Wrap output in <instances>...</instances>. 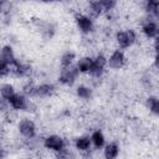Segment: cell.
<instances>
[{
  "label": "cell",
  "instance_id": "29",
  "mask_svg": "<svg viewBox=\"0 0 159 159\" xmlns=\"http://www.w3.org/2000/svg\"><path fill=\"white\" fill-rule=\"evenodd\" d=\"M4 157H6V152H5V149L2 148V145L0 144V158H4Z\"/></svg>",
  "mask_w": 159,
  "mask_h": 159
},
{
  "label": "cell",
  "instance_id": "1",
  "mask_svg": "<svg viewBox=\"0 0 159 159\" xmlns=\"http://www.w3.org/2000/svg\"><path fill=\"white\" fill-rule=\"evenodd\" d=\"M114 40H116V43H117L118 48L127 50V48L132 47L134 43H137V41H138V34L133 29L118 30L116 32V35H114Z\"/></svg>",
  "mask_w": 159,
  "mask_h": 159
},
{
  "label": "cell",
  "instance_id": "30",
  "mask_svg": "<svg viewBox=\"0 0 159 159\" xmlns=\"http://www.w3.org/2000/svg\"><path fill=\"white\" fill-rule=\"evenodd\" d=\"M36 1H40V2H45V4H50V2H55V1H58V0H36Z\"/></svg>",
  "mask_w": 159,
  "mask_h": 159
},
{
  "label": "cell",
  "instance_id": "10",
  "mask_svg": "<svg viewBox=\"0 0 159 159\" xmlns=\"http://www.w3.org/2000/svg\"><path fill=\"white\" fill-rule=\"evenodd\" d=\"M140 31H142V34H143L148 40H153V39L158 37L159 26H158L157 20L148 17L145 21H143L142 27H140Z\"/></svg>",
  "mask_w": 159,
  "mask_h": 159
},
{
  "label": "cell",
  "instance_id": "24",
  "mask_svg": "<svg viewBox=\"0 0 159 159\" xmlns=\"http://www.w3.org/2000/svg\"><path fill=\"white\" fill-rule=\"evenodd\" d=\"M22 93L29 97V98H36V89H37V84L34 82V81H27L26 83L22 84V88H21Z\"/></svg>",
  "mask_w": 159,
  "mask_h": 159
},
{
  "label": "cell",
  "instance_id": "7",
  "mask_svg": "<svg viewBox=\"0 0 159 159\" xmlns=\"http://www.w3.org/2000/svg\"><path fill=\"white\" fill-rule=\"evenodd\" d=\"M76 21V26L78 29V31L83 35H89L93 32L94 30V21L93 19L87 15V14H78L75 17Z\"/></svg>",
  "mask_w": 159,
  "mask_h": 159
},
{
  "label": "cell",
  "instance_id": "15",
  "mask_svg": "<svg viewBox=\"0 0 159 159\" xmlns=\"http://www.w3.org/2000/svg\"><path fill=\"white\" fill-rule=\"evenodd\" d=\"M102 149H103V157L106 159H116L119 155V152H120V147L117 142L106 143Z\"/></svg>",
  "mask_w": 159,
  "mask_h": 159
},
{
  "label": "cell",
  "instance_id": "28",
  "mask_svg": "<svg viewBox=\"0 0 159 159\" xmlns=\"http://www.w3.org/2000/svg\"><path fill=\"white\" fill-rule=\"evenodd\" d=\"M9 111H11L10 104H9V101H6V99H4L2 97H0V113L6 114Z\"/></svg>",
  "mask_w": 159,
  "mask_h": 159
},
{
  "label": "cell",
  "instance_id": "20",
  "mask_svg": "<svg viewBox=\"0 0 159 159\" xmlns=\"http://www.w3.org/2000/svg\"><path fill=\"white\" fill-rule=\"evenodd\" d=\"M75 93H76L77 98L82 99V101H89L93 96V89H92V87H89L87 84H78L75 89Z\"/></svg>",
  "mask_w": 159,
  "mask_h": 159
},
{
  "label": "cell",
  "instance_id": "19",
  "mask_svg": "<svg viewBox=\"0 0 159 159\" xmlns=\"http://www.w3.org/2000/svg\"><path fill=\"white\" fill-rule=\"evenodd\" d=\"M87 11L92 19H97L99 17L104 11H103V7H102V4H101V0H89L88 1V6H87Z\"/></svg>",
  "mask_w": 159,
  "mask_h": 159
},
{
  "label": "cell",
  "instance_id": "25",
  "mask_svg": "<svg viewBox=\"0 0 159 159\" xmlns=\"http://www.w3.org/2000/svg\"><path fill=\"white\" fill-rule=\"evenodd\" d=\"M12 10V2L10 0H0V14L1 15H10Z\"/></svg>",
  "mask_w": 159,
  "mask_h": 159
},
{
  "label": "cell",
  "instance_id": "16",
  "mask_svg": "<svg viewBox=\"0 0 159 159\" xmlns=\"http://www.w3.org/2000/svg\"><path fill=\"white\" fill-rule=\"evenodd\" d=\"M91 142H92V147H94V149H102L106 144V135L101 129H94L92 130L91 135Z\"/></svg>",
  "mask_w": 159,
  "mask_h": 159
},
{
  "label": "cell",
  "instance_id": "5",
  "mask_svg": "<svg viewBox=\"0 0 159 159\" xmlns=\"http://www.w3.org/2000/svg\"><path fill=\"white\" fill-rule=\"evenodd\" d=\"M127 63V56L124 53V50L116 48L112 51V53L107 57V67L114 71L122 70Z\"/></svg>",
  "mask_w": 159,
  "mask_h": 159
},
{
  "label": "cell",
  "instance_id": "18",
  "mask_svg": "<svg viewBox=\"0 0 159 159\" xmlns=\"http://www.w3.org/2000/svg\"><path fill=\"white\" fill-rule=\"evenodd\" d=\"M144 103H145V107L149 111V113H152L154 117L159 116V99H158V96H155V94L147 96Z\"/></svg>",
  "mask_w": 159,
  "mask_h": 159
},
{
  "label": "cell",
  "instance_id": "9",
  "mask_svg": "<svg viewBox=\"0 0 159 159\" xmlns=\"http://www.w3.org/2000/svg\"><path fill=\"white\" fill-rule=\"evenodd\" d=\"M10 67H11V75L16 78H29L32 72V67L29 63L20 61L19 58H16L10 65Z\"/></svg>",
  "mask_w": 159,
  "mask_h": 159
},
{
  "label": "cell",
  "instance_id": "21",
  "mask_svg": "<svg viewBox=\"0 0 159 159\" xmlns=\"http://www.w3.org/2000/svg\"><path fill=\"white\" fill-rule=\"evenodd\" d=\"M0 58L4 60L5 62H7L9 65H11V63L17 58V57L15 56V51H14L12 46H10V45H4V46H1V48H0Z\"/></svg>",
  "mask_w": 159,
  "mask_h": 159
},
{
  "label": "cell",
  "instance_id": "8",
  "mask_svg": "<svg viewBox=\"0 0 159 159\" xmlns=\"http://www.w3.org/2000/svg\"><path fill=\"white\" fill-rule=\"evenodd\" d=\"M31 102V98L26 97L22 92H16L10 99H9V104L10 108L15 112H26L27 107Z\"/></svg>",
  "mask_w": 159,
  "mask_h": 159
},
{
  "label": "cell",
  "instance_id": "22",
  "mask_svg": "<svg viewBox=\"0 0 159 159\" xmlns=\"http://www.w3.org/2000/svg\"><path fill=\"white\" fill-rule=\"evenodd\" d=\"M16 93V88L12 83L10 82H5L0 84V97H2L4 99L9 101L14 94Z\"/></svg>",
  "mask_w": 159,
  "mask_h": 159
},
{
  "label": "cell",
  "instance_id": "4",
  "mask_svg": "<svg viewBox=\"0 0 159 159\" xmlns=\"http://www.w3.org/2000/svg\"><path fill=\"white\" fill-rule=\"evenodd\" d=\"M107 68V57L103 53H97L93 57L92 61V66L89 68L88 75L93 78V80H101L102 76L104 75Z\"/></svg>",
  "mask_w": 159,
  "mask_h": 159
},
{
  "label": "cell",
  "instance_id": "6",
  "mask_svg": "<svg viewBox=\"0 0 159 159\" xmlns=\"http://www.w3.org/2000/svg\"><path fill=\"white\" fill-rule=\"evenodd\" d=\"M42 145L45 149L57 153L63 148H66L67 143H66V139L58 134H48L42 139Z\"/></svg>",
  "mask_w": 159,
  "mask_h": 159
},
{
  "label": "cell",
  "instance_id": "2",
  "mask_svg": "<svg viewBox=\"0 0 159 159\" xmlns=\"http://www.w3.org/2000/svg\"><path fill=\"white\" fill-rule=\"evenodd\" d=\"M17 130L26 140H34L37 137V125L30 118H21L17 122Z\"/></svg>",
  "mask_w": 159,
  "mask_h": 159
},
{
  "label": "cell",
  "instance_id": "11",
  "mask_svg": "<svg viewBox=\"0 0 159 159\" xmlns=\"http://www.w3.org/2000/svg\"><path fill=\"white\" fill-rule=\"evenodd\" d=\"M37 30L40 31L41 37H43L45 40H50L55 35V26L52 24H50L48 21H45L42 19H36V21H34Z\"/></svg>",
  "mask_w": 159,
  "mask_h": 159
},
{
  "label": "cell",
  "instance_id": "26",
  "mask_svg": "<svg viewBox=\"0 0 159 159\" xmlns=\"http://www.w3.org/2000/svg\"><path fill=\"white\" fill-rule=\"evenodd\" d=\"M11 75V67L7 62H5L4 60L0 58V78L7 77Z\"/></svg>",
  "mask_w": 159,
  "mask_h": 159
},
{
  "label": "cell",
  "instance_id": "3",
  "mask_svg": "<svg viewBox=\"0 0 159 159\" xmlns=\"http://www.w3.org/2000/svg\"><path fill=\"white\" fill-rule=\"evenodd\" d=\"M80 72L76 67V65H71L70 67H65V68H61L60 70V75H58V78L57 81L62 84V86H66V87H72L77 78L80 77Z\"/></svg>",
  "mask_w": 159,
  "mask_h": 159
},
{
  "label": "cell",
  "instance_id": "13",
  "mask_svg": "<svg viewBox=\"0 0 159 159\" xmlns=\"http://www.w3.org/2000/svg\"><path fill=\"white\" fill-rule=\"evenodd\" d=\"M56 92V86L52 82H42L37 84L36 98H48Z\"/></svg>",
  "mask_w": 159,
  "mask_h": 159
},
{
  "label": "cell",
  "instance_id": "12",
  "mask_svg": "<svg viewBox=\"0 0 159 159\" xmlns=\"http://www.w3.org/2000/svg\"><path fill=\"white\" fill-rule=\"evenodd\" d=\"M73 145H75V149L80 153H88L92 149V142H91L89 135H87V134L78 135L75 139Z\"/></svg>",
  "mask_w": 159,
  "mask_h": 159
},
{
  "label": "cell",
  "instance_id": "27",
  "mask_svg": "<svg viewBox=\"0 0 159 159\" xmlns=\"http://www.w3.org/2000/svg\"><path fill=\"white\" fill-rule=\"evenodd\" d=\"M101 4H102V7H103V11L109 12V11L116 9V6L118 4V0H101Z\"/></svg>",
  "mask_w": 159,
  "mask_h": 159
},
{
  "label": "cell",
  "instance_id": "17",
  "mask_svg": "<svg viewBox=\"0 0 159 159\" xmlns=\"http://www.w3.org/2000/svg\"><path fill=\"white\" fill-rule=\"evenodd\" d=\"M92 61H93V57L92 56H82V57H80L75 62V65H76L78 72L81 75H84V73H88L89 72V68L92 66Z\"/></svg>",
  "mask_w": 159,
  "mask_h": 159
},
{
  "label": "cell",
  "instance_id": "14",
  "mask_svg": "<svg viewBox=\"0 0 159 159\" xmlns=\"http://www.w3.org/2000/svg\"><path fill=\"white\" fill-rule=\"evenodd\" d=\"M144 11L149 16V19L157 20L159 16V0H143Z\"/></svg>",
  "mask_w": 159,
  "mask_h": 159
},
{
  "label": "cell",
  "instance_id": "23",
  "mask_svg": "<svg viewBox=\"0 0 159 159\" xmlns=\"http://www.w3.org/2000/svg\"><path fill=\"white\" fill-rule=\"evenodd\" d=\"M75 60H76V53L71 50H67L65 51L61 57H60V66L61 68H65V67H70L71 65L75 63Z\"/></svg>",
  "mask_w": 159,
  "mask_h": 159
}]
</instances>
